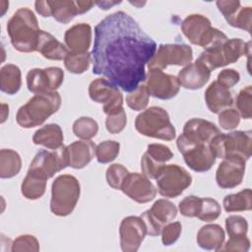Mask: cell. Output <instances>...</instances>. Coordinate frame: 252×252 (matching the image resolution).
<instances>
[{
  "mask_svg": "<svg viewBox=\"0 0 252 252\" xmlns=\"http://www.w3.org/2000/svg\"><path fill=\"white\" fill-rule=\"evenodd\" d=\"M246 161L240 158H223L216 172L217 184L222 189H230L241 184Z\"/></svg>",
  "mask_w": 252,
  "mask_h": 252,
  "instance_id": "cell-20",
  "label": "cell"
},
{
  "mask_svg": "<svg viewBox=\"0 0 252 252\" xmlns=\"http://www.w3.org/2000/svg\"><path fill=\"white\" fill-rule=\"evenodd\" d=\"M95 145L91 140L76 141L66 147L68 166L76 169L84 168L94 158Z\"/></svg>",
  "mask_w": 252,
  "mask_h": 252,
  "instance_id": "cell-24",
  "label": "cell"
},
{
  "mask_svg": "<svg viewBox=\"0 0 252 252\" xmlns=\"http://www.w3.org/2000/svg\"><path fill=\"white\" fill-rule=\"evenodd\" d=\"M219 11L222 14L223 18L226 19L232 15L241 5L238 0H220L216 2Z\"/></svg>",
  "mask_w": 252,
  "mask_h": 252,
  "instance_id": "cell-50",
  "label": "cell"
},
{
  "mask_svg": "<svg viewBox=\"0 0 252 252\" xmlns=\"http://www.w3.org/2000/svg\"><path fill=\"white\" fill-rule=\"evenodd\" d=\"M210 148L216 158H240L246 161L252 153V133L250 130L220 133L210 142Z\"/></svg>",
  "mask_w": 252,
  "mask_h": 252,
  "instance_id": "cell-5",
  "label": "cell"
},
{
  "mask_svg": "<svg viewBox=\"0 0 252 252\" xmlns=\"http://www.w3.org/2000/svg\"><path fill=\"white\" fill-rule=\"evenodd\" d=\"M46 189V180L27 173L21 185V192L23 196L29 200H36L43 196Z\"/></svg>",
  "mask_w": 252,
  "mask_h": 252,
  "instance_id": "cell-33",
  "label": "cell"
},
{
  "mask_svg": "<svg viewBox=\"0 0 252 252\" xmlns=\"http://www.w3.org/2000/svg\"><path fill=\"white\" fill-rule=\"evenodd\" d=\"M147 234V227L141 217L129 216L122 220L119 227L120 246L124 252H136Z\"/></svg>",
  "mask_w": 252,
  "mask_h": 252,
  "instance_id": "cell-17",
  "label": "cell"
},
{
  "mask_svg": "<svg viewBox=\"0 0 252 252\" xmlns=\"http://www.w3.org/2000/svg\"><path fill=\"white\" fill-rule=\"evenodd\" d=\"M225 234L223 228L216 223L202 226L197 233V244L205 250L220 251L224 242Z\"/></svg>",
  "mask_w": 252,
  "mask_h": 252,
  "instance_id": "cell-27",
  "label": "cell"
},
{
  "mask_svg": "<svg viewBox=\"0 0 252 252\" xmlns=\"http://www.w3.org/2000/svg\"><path fill=\"white\" fill-rule=\"evenodd\" d=\"M66 46L72 52H88L92 42V28L86 23L72 26L64 34Z\"/></svg>",
  "mask_w": 252,
  "mask_h": 252,
  "instance_id": "cell-25",
  "label": "cell"
},
{
  "mask_svg": "<svg viewBox=\"0 0 252 252\" xmlns=\"http://www.w3.org/2000/svg\"><path fill=\"white\" fill-rule=\"evenodd\" d=\"M149 99L150 94L146 85H139L137 89L129 93V94L126 96L127 105L135 111L145 109L149 103Z\"/></svg>",
  "mask_w": 252,
  "mask_h": 252,
  "instance_id": "cell-38",
  "label": "cell"
},
{
  "mask_svg": "<svg viewBox=\"0 0 252 252\" xmlns=\"http://www.w3.org/2000/svg\"><path fill=\"white\" fill-rule=\"evenodd\" d=\"M127 123V116L125 110L122 109L111 115H107L105 120L106 130L111 134H118L125 128Z\"/></svg>",
  "mask_w": 252,
  "mask_h": 252,
  "instance_id": "cell-46",
  "label": "cell"
},
{
  "mask_svg": "<svg viewBox=\"0 0 252 252\" xmlns=\"http://www.w3.org/2000/svg\"><path fill=\"white\" fill-rule=\"evenodd\" d=\"M22 168V159L20 155L10 149L0 151V177L11 178L17 175Z\"/></svg>",
  "mask_w": 252,
  "mask_h": 252,
  "instance_id": "cell-31",
  "label": "cell"
},
{
  "mask_svg": "<svg viewBox=\"0 0 252 252\" xmlns=\"http://www.w3.org/2000/svg\"><path fill=\"white\" fill-rule=\"evenodd\" d=\"M205 101L209 110L213 113H220L233 103L230 91L217 81L210 84L205 92Z\"/></svg>",
  "mask_w": 252,
  "mask_h": 252,
  "instance_id": "cell-26",
  "label": "cell"
},
{
  "mask_svg": "<svg viewBox=\"0 0 252 252\" xmlns=\"http://www.w3.org/2000/svg\"><path fill=\"white\" fill-rule=\"evenodd\" d=\"M220 131L213 123L201 118H192L188 120L183 127V135L193 143L210 144L214 137Z\"/></svg>",
  "mask_w": 252,
  "mask_h": 252,
  "instance_id": "cell-22",
  "label": "cell"
},
{
  "mask_svg": "<svg viewBox=\"0 0 252 252\" xmlns=\"http://www.w3.org/2000/svg\"><path fill=\"white\" fill-rule=\"evenodd\" d=\"M177 216L176 206L168 200L159 199L151 209L145 211L140 217L147 227V234L157 236L160 234L163 226L172 221Z\"/></svg>",
  "mask_w": 252,
  "mask_h": 252,
  "instance_id": "cell-14",
  "label": "cell"
},
{
  "mask_svg": "<svg viewBox=\"0 0 252 252\" xmlns=\"http://www.w3.org/2000/svg\"><path fill=\"white\" fill-rule=\"evenodd\" d=\"M173 158L171 150L162 144H150L141 158V169L150 179H156L159 169Z\"/></svg>",
  "mask_w": 252,
  "mask_h": 252,
  "instance_id": "cell-19",
  "label": "cell"
},
{
  "mask_svg": "<svg viewBox=\"0 0 252 252\" xmlns=\"http://www.w3.org/2000/svg\"><path fill=\"white\" fill-rule=\"evenodd\" d=\"M22 86V73L14 64H6L0 70V89L8 94H15Z\"/></svg>",
  "mask_w": 252,
  "mask_h": 252,
  "instance_id": "cell-30",
  "label": "cell"
},
{
  "mask_svg": "<svg viewBox=\"0 0 252 252\" xmlns=\"http://www.w3.org/2000/svg\"><path fill=\"white\" fill-rule=\"evenodd\" d=\"M240 115L234 108H225L219 113V124L224 130H232L238 126Z\"/></svg>",
  "mask_w": 252,
  "mask_h": 252,
  "instance_id": "cell-45",
  "label": "cell"
},
{
  "mask_svg": "<svg viewBox=\"0 0 252 252\" xmlns=\"http://www.w3.org/2000/svg\"><path fill=\"white\" fill-rule=\"evenodd\" d=\"M80 193V183L75 176L70 174L57 176L51 186L50 211L59 217L70 215L77 205Z\"/></svg>",
  "mask_w": 252,
  "mask_h": 252,
  "instance_id": "cell-8",
  "label": "cell"
},
{
  "mask_svg": "<svg viewBox=\"0 0 252 252\" xmlns=\"http://www.w3.org/2000/svg\"><path fill=\"white\" fill-rule=\"evenodd\" d=\"M89 94L94 101L102 104V110L106 115L124 109L123 95L119 88L104 78H97L90 84Z\"/></svg>",
  "mask_w": 252,
  "mask_h": 252,
  "instance_id": "cell-13",
  "label": "cell"
},
{
  "mask_svg": "<svg viewBox=\"0 0 252 252\" xmlns=\"http://www.w3.org/2000/svg\"><path fill=\"white\" fill-rule=\"evenodd\" d=\"M225 228L229 237L245 236L248 230V222L241 216H229L225 219Z\"/></svg>",
  "mask_w": 252,
  "mask_h": 252,
  "instance_id": "cell-42",
  "label": "cell"
},
{
  "mask_svg": "<svg viewBox=\"0 0 252 252\" xmlns=\"http://www.w3.org/2000/svg\"><path fill=\"white\" fill-rule=\"evenodd\" d=\"M251 41L245 42L241 38L227 39L225 42L204 49L197 59L209 71L235 63L242 56H249Z\"/></svg>",
  "mask_w": 252,
  "mask_h": 252,
  "instance_id": "cell-4",
  "label": "cell"
},
{
  "mask_svg": "<svg viewBox=\"0 0 252 252\" xmlns=\"http://www.w3.org/2000/svg\"><path fill=\"white\" fill-rule=\"evenodd\" d=\"M220 205L217 200L212 198H202V206L197 218L203 221L209 222L216 220L220 216Z\"/></svg>",
  "mask_w": 252,
  "mask_h": 252,
  "instance_id": "cell-40",
  "label": "cell"
},
{
  "mask_svg": "<svg viewBox=\"0 0 252 252\" xmlns=\"http://www.w3.org/2000/svg\"><path fill=\"white\" fill-rule=\"evenodd\" d=\"M177 148L182 154L185 163L196 172H205L212 168L216 161L210 144L193 143L181 134L176 141Z\"/></svg>",
  "mask_w": 252,
  "mask_h": 252,
  "instance_id": "cell-10",
  "label": "cell"
},
{
  "mask_svg": "<svg viewBox=\"0 0 252 252\" xmlns=\"http://www.w3.org/2000/svg\"><path fill=\"white\" fill-rule=\"evenodd\" d=\"M73 133L75 136L82 140H91L94 138L98 131V124L97 122L87 116H83L78 118L73 123Z\"/></svg>",
  "mask_w": 252,
  "mask_h": 252,
  "instance_id": "cell-35",
  "label": "cell"
},
{
  "mask_svg": "<svg viewBox=\"0 0 252 252\" xmlns=\"http://www.w3.org/2000/svg\"><path fill=\"white\" fill-rule=\"evenodd\" d=\"M38 250H39V243L37 239L31 234L20 235L12 242L11 251L13 252H20V251L37 252Z\"/></svg>",
  "mask_w": 252,
  "mask_h": 252,
  "instance_id": "cell-44",
  "label": "cell"
},
{
  "mask_svg": "<svg viewBox=\"0 0 252 252\" xmlns=\"http://www.w3.org/2000/svg\"><path fill=\"white\" fill-rule=\"evenodd\" d=\"M120 190L131 200L140 204L154 200L157 195V189L150 178L137 172H129Z\"/></svg>",
  "mask_w": 252,
  "mask_h": 252,
  "instance_id": "cell-18",
  "label": "cell"
},
{
  "mask_svg": "<svg viewBox=\"0 0 252 252\" xmlns=\"http://www.w3.org/2000/svg\"><path fill=\"white\" fill-rule=\"evenodd\" d=\"M240 80L239 73L234 69H223L218 75L217 82L221 86L229 89L235 86Z\"/></svg>",
  "mask_w": 252,
  "mask_h": 252,
  "instance_id": "cell-49",
  "label": "cell"
},
{
  "mask_svg": "<svg viewBox=\"0 0 252 252\" xmlns=\"http://www.w3.org/2000/svg\"><path fill=\"white\" fill-rule=\"evenodd\" d=\"M92 61V54L90 52H72L69 53L64 58L65 68L73 74H82L87 71L90 67Z\"/></svg>",
  "mask_w": 252,
  "mask_h": 252,
  "instance_id": "cell-34",
  "label": "cell"
},
{
  "mask_svg": "<svg viewBox=\"0 0 252 252\" xmlns=\"http://www.w3.org/2000/svg\"><path fill=\"white\" fill-rule=\"evenodd\" d=\"M251 199L252 191L249 188H246L235 194L226 195L222 201L223 209L228 213L250 211L252 207Z\"/></svg>",
  "mask_w": 252,
  "mask_h": 252,
  "instance_id": "cell-32",
  "label": "cell"
},
{
  "mask_svg": "<svg viewBox=\"0 0 252 252\" xmlns=\"http://www.w3.org/2000/svg\"><path fill=\"white\" fill-rule=\"evenodd\" d=\"M136 130L147 137L171 141L175 138V128L165 109L151 106L141 112L135 119Z\"/></svg>",
  "mask_w": 252,
  "mask_h": 252,
  "instance_id": "cell-7",
  "label": "cell"
},
{
  "mask_svg": "<svg viewBox=\"0 0 252 252\" xmlns=\"http://www.w3.org/2000/svg\"><path fill=\"white\" fill-rule=\"evenodd\" d=\"M120 150V144L113 140H107L99 143L95 148V157L99 163H108L113 161Z\"/></svg>",
  "mask_w": 252,
  "mask_h": 252,
  "instance_id": "cell-37",
  "label": "cell"
},
{
  "mask_svg": "<svg viewBox=\"0 0 252 252\" xmlns=\"http://www.w3.org/2000/svg\"><path fill=\"white\" fill-rule=\"evenodd\" d=\"M35 11L42 17H50L51 10L48 1H35L34 3Z\"/></svg>",
  "mask_w": 252,
  "mask_h": 252,
  "instance_id": "cell-51",
  "label": "cell"
},
{
  "mask_svg": "<svg viewBox=\"0 0 252 252\" xmlns=\"http://www.w3.org/2000/svg\"><path fill=\"white\" fill-rule=\"evenodd\" d=\"M181 31L192 44L200 45L204 49L221 44L228 39L221 31L212 27L207 17L200 14L187 16L181 24Z\"/></svg>",
  "mask_w": 252,
  "mask_h": 252,
  "instance_id": "cell-6",
  "label": "cell"
},
{
  "mask_svg": "<svg viewBox=\"0 0 252 252\" xmlns=\"http://www.w3.org/2000/svg\"><path fill=\"white\" fill-rule=\"evenodd\" d=\"M7 32L16 50L25 53L36 51L40 30L31 9H18L7 23Z\"/></svg>",
  "mask_w": 252,
  "mask_h": 252,
  "instance_id": "cell-2",
  "label": "cell"
},
{
  "mask_svg": "<svg viewBox=\"0 0 252 252\" xmlns=\"http://www.w3.org/2000/svg\"><path fill=\"white\" fill-rule=\"evenodd\" d=\"M156 41L128 14L118 11L94 28L93 73L131 93L146 80V65L155 55Z\"/></svg>",
  "mask_w": 252,
  "mask_h": 252,
  "instance_id": "cell-1",
  "label": "cell"
},
{
  "mask_svg": "<svg viewBox=\"0 0 252 252\" xmlns=\"http://www.w3.org/2000/svg\"><path fill=\"white\" fill-rule=\"evenodd\" d=\"M129 174V171L120 163H113L106 169V181L107 184L116 190H120L122 183L126 176Z\"/></svg>",
  "mask_w": 252,
  "mask_h": 252,
  "instance_id": "cell-41",
  "label": "cell"
},
{
  "mask_svg": "<svg viewBox=\"0 0 252 252\" xmlns=\"http://www.w3.org/2000/svg\"><path fill=\"white\" fill-rule=\"evenodd\" d=\"M202 206V198L194 195L185 197L179 202L178 209L182 216L188 218H195L199 215Z\"/></svg>",
  "mask_w": 252,
  "mask_h": 252,
  "instance_id": "cell-43",
  "label": "cell"
},
{
  "mask_svg": "<svg viewBox=\"0 0 252 252\" xmlns=\"http://www.w3.org/2000/svg\"><path fill=\"white\" fill-rule=\"evenodd\" d=\"M182 225L179 221L168 222L161 230V242L164 246H169L177 241L181 234Z\"/></svg>",
  "mask_w": 252,
  "mask_h": 252,
  "instance_id": "cell-47",
  "label": "cell"
},
{
  "mask_svg": "<svg viewBox=\"0 0 252 252\" xmlns=\"http://www.w3.org/2000/svg\"><path fill=\"white\" fill-rule=\"evenodd\" d=\"M63 132L58 124L50 123L36 130L32 136L35 145L43 146L50 150H57L63 146Z\"/></svg>",
  "mask_w": 252,
  "mask_h": 252,
  "instance_id": "cell-29",
  "label": "cell"
},
{
  "mask_svg": "<svg viewBox=\"0 0 252 252\" xmlns=\"http://www.w3.org/2000/svg\"><path fill=\"white\" fill-rule=\"evenodd\" d=\"M145 81L150 95L159 99L174 97L180 89L177 77L165 74L159 69H149Z\"/></svg>",
  "mask_w": 252,
  "mask_h": 252,
  "instance_id": "cell-16",
  "label": "cell"
},
{
  "mask_svg": "<svg viewBox=\"0 0 252 252\" xmlns=\"http://www.w3.org/2000/svg\"><path fill=\"white\" fill-rule=\"evenodd\" d=\"M158 193L166 198H176L192 183V176L183 167L177 164L163 165L157 177Z\"/></svg>",
  "mask_w": 252,
  "mask_h": 252,
  "instance_id": "cell-9",
  "label": "cell"
},
{
  "mask_svg": "<svg viewBox=\"0 0 252 252\" xmlns=\"http://www.w3.org/2000/svg\"><path fill=\"white\" fill-rule=\"evenodd\" d=\"M210 77L211 71L196 60L195 63H190L181 69L178 73L177 79L179 85L184 89L198 90L205 86Z\"/></svg>",
  "mask_w": 252,
  "mask_h": 252,
  "instance_id": "cell-23",
  "label": "cell"
},
{
  "mask_svg": "<svg viewBox=\"0 0 252 252\" xmlns=\"http://www.w3.org/2000/svg\"><path fill=\"white\" fill-rule=\"evenodd\" d=\"M51 16L59 23L68 24L77 15L85 14L94 5L93 1H48Z\"/></svg>",
  "mask_w": 252,
  "mask_h": 252,
  "instance_id": "cell-21",
  "label": "cell"
},
{
  "mask_svg": "<svg viewBox=\"0 0 252 252\" xmlns=\"http://www.w3.org/2000/svg\"><path fill=\"white\" fill-rule=\"evenodd\" d=\"M66 166H68V157L66 147L62 146L57 150L39 151L32 160L28 173L47 180Z\"/></svg>",
  "mask_w": 252,
  "mask_h": 252,
  "instance_id": "cell-11",
  "label": "cell"
},
{
  "mask_svg": "<svg viewBox=\"0 0 252 252\" xmlns=\"http://www.w3.org/2000/svg\"><path fill=\"white\" fill-rule=\"evenodd\" d=\"M235 104L239 115L244 119H250L252 116V87L247 86L242 89L235 99Z\"/></svg>",
  "mask_w": 252,
  "mask_h": 252,
  "instance_id": "cell-39",
  "label": "cell"
},
{
  "mask_svg": "<svg viewBox=\"0 0 252 252\" xmlns=\"http://www.w3.org/2000/svg\"><path fill=\"white\" fill-rule=\"evenodd\" d=\"M119 3H121V1H102V2H95L94 4L98 5L100 9L107 10L110 7H112L113 5H116V4H119Z\"/></svg>",
  "mask_w": 252,
  "mask_h": 252,
  "instance_id": "cell-52",
  "label": "cell"
},
{
  "mask_svg": "<svg viewBox=\"0 0 252 252\" xmlns=\"http://www.w3.org/2000/svg\"><path fill=\"white\" fill-rule=\"evenodd\" d=\"M225 21L234 28L244 30L248 32H251V24H252V8L239 7L232 15L225 19Z\"/></svg>",
  "mask_w": 252,
  "mask_h": 252,
  "instance_id": "cell-36",
  "label": "cell"
},
{
  "mask_svg": "<svg viewBox=\"0 0 252 252\" xmlns=\"http://www.w3.org/2000/svg\"><path fill=\"white\" fill-rule=\"evenodd\" d=\"M64 72L58 67H47L44 69L34 68L27 74V86L33 94H44L56 92L62 85Z\"/></svg>",
  "mask_w": 252,
  "mask_h": 252,
  "instance_id": "cell-15",
  "label": "cell"
},
{
  "mask_svg": "<svg viewBox=\"0 0 252 252\" xmlns=\"http://www.w3.org/2000/svg\"><path fill=\"white\" fill-rule=\"evenodd\" d=\"M250 248V240L245 236L238 237H229L223 247L220 249V251H241L247 252Z\"/></svg>",
  "mask_w": 252,
  "mask_h": 252,
  "instance_id": "cell-48",
  "label": "cell"
},
{
  "mask_svg": "<svg viewBox=\"0 0 252 252\" xmlns=\"http://www.w3.org/2000/svg\"><path fill=\"white\" fill-rule=\"evenodd\" d=\"M36 51L40 52L42 56L49 60H64L69 53L68 48L60 41H58L52 34L41 31L39 32Z\"/></svg>",
  "mask_w": 252,
  "mask_h": 252,
  "instance_id": "cell-28",
  "label": "cell"
},
{
  "mask_svg": "<svg viewBox=\"0 0 252 252\" xmlns=\"http://www.w3.org/2000/svg\"><path fill=\"white\" fill-rule=\"evenodd\" d=\"M193 51L191 46L184 43H166L160 44L155 55L149 61V69L162 70L169 65L184 66L191 63Z\"/></svg>",
  "mask_w": 252,
  "mask_h": 252,
  "instance_id": "cell-12",
  "label": "cell"
},
{
  "mask_svg": "<svg viewBox=\"0 0 252 252\" xmlns=\"http://www.w3.org/2000/svg\"><path fill=\"white\" fill-rule=\"evenodd\" d=\"M61 106V96L57 92L36 94L22 105L16 116L17 123L23 128L41 125Z\"/></svg>",
  "mask_w": 252,
  "mask_h": 252,
  "instance_id": "cell-3",
  "label": "cell"
},
{
  "mask_svg": "<svg viewBox=\"0 0 252 252\" xmlns=\"http://www.w3.org/2000/svg\"><path fill=\"white\" fill-rule=\"evenodd\" d=\"M9 115V106L5 103H2V119H1V123H4L5 120L7 119Z\"/></svg>",
  "mask_w": 252,
  "mask_h": 252,
  "instance_id": "cell-53",
  "label": "cell"
}]
</instances>
